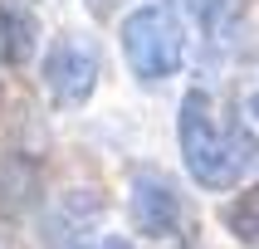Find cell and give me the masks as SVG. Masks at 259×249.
<instances>
[{
  "label": "cell",
  "instance_id": "1",
  "mask_svg": "<svg viewBox=\"0 0 259 249\" xmlns=\"http://www.w3.org/2000/svg\"><path fill=\"white\" fill-rule=\"evenodd\" d=\"M181 157L205 190H230L254 161V132L235 108L220 113L210 93L191 88L181 98Z\"/></svg>",
  "mask_w": 259,
  "mask_h": 249
},
{
  "label": "cell",
  "instance_id": "2",
  "mask_svg": "<svg viewBox=\"0 0 259 249\" xmlns=\"http://www.w3.org/2000/svg\"><path fill=\"white\" fill-rule=\"evenodd\" d=\"M181 25L166 5H142V10L127 15L122 25V54H127L132 73L137 78H166V73L181 69Z\"/></svg>",
  "mask_w": 259,
  "mask_h": 249
},
{
  "label": "cell",
  "instance_id": "3",
  "mask_svg": "<svg viewBox=\"0 0 259 249\" xmlns=\"http://www.w3.org/2000/svg\"><path fill=\"white\" fill-rule=\"evenodd\" d=\"M98 64H103L98 44L78 39V34H59L49 44V54H44V88L54 93V103L78 108L98 88Z\"/></svg>",
  "mask_w": 259,
  "mask_h": 249
},
{
  "label": "cell",
  "instance_id": "4",
  "mask_svg": "<svg viewBox=\"0 0 259 249\" xmlns=\"http://www.w3.org/2000/svg\"><path fill=\"white\" fill-rule=\"evenodd\" d=\"M132 220L152 239H171L186 225V205H181L171 181H161L157 171H137L132 176Z\"/></svg>",
  "mask_w": 259,
  "mask_h": 249
},
{
  "label": "cell",
  "instance_id": "5",
  "mask_svg": "<svg viewBox=\"0 0 259 249\" xmlns=\"http://www.w3.org/2000/svg\"><path fill=\"white\" fill-rule=\"evenodd\" d=\"M34 54V15L0 5V59L5 64H29Z\"/></svg>",
  "mask_w": 259,
  "mask_h": 249
},
{
  "label": "cell",
  "instance_id": "6",
  "mask_svg": "<svg viewBox=\"0 0 259 249\" xmlns=\"http://www.w3.org/2000/svg\"><path fill=\"white\" fill-rule=\"evenodd\" d=\"M225 225H230L235 239L259 244V190H249V195H240V201L225 205Z\"/></svg>",
  "mask_w": 259,
  "mask_h": 249
},
{
  "label": "cell",
  "instance_id": "7",
  "mask_svg": "<svg viewBox=\"0 0 259 249\" xmlns=\"http://www.w3.org/2000/svg\"><path fill=\"white\" fill-rule=\"evenodd\" d=\"M196 5H201V15H205V25H210V29L230 25L235 15L245 10V0H196Z\"/></svg>",
  "mask_w": 259,
  "mask_h": 249
},
{
  "label": "cell",
  "instance_id": "8",
  "mask_svg": "<svg viewBox=\"0 0 259 249\" xmlns=\"http://www.w3.org/2000/svg\"><path fill=\"white\" fill-rule=\"evenodd\" d=\"M103 249H127V244H122V239H108V244H103Z\"/></svg>",
  "mask_w": 259,
  "mask_h": 249
},
{
  "label": "cell",
  "instance_id": "9",
  "mask_svg": "<svg viewBox=\"0 0 259 249\" xmlns=\"http://www.w3.org/2000/svg\"><path fill=\"white\" fill-rule=\"evenodd\" d=\"M249 108H254V117H259V93H254V98H249Z\"/></svg>",
  "mask_w": 259,
  "mask_h": 249
}]
</instances>
